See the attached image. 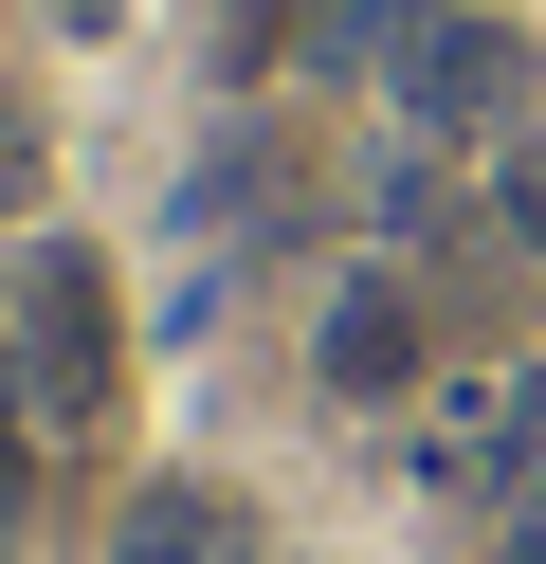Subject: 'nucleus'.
<instances>
[{"mask_svg": "<svg viewBox=\"0 0 546 564\" xmlns=\"http://www.w3.org/2000/svg\"><path fill=\"white\" fill-rule=\"evenodd\" d=\"M0 346H19V382H36V419H109V382H128V328H109V256L92 237H36L19 256V292H0Z\"/></svg>", "mask_w": 546, "mask_h": 564, "instance_id": "1", "label": "nucleus"}, {"mask_svg": "<svg viewBox=\"0 0 546 564\" xmlns=\"http://www.w3.org/2000/svg\"><path fill=\"white\" fill-rule=\"evenodd\" d=\"M310 365H328V401H400V382H419V292H400V273H346L328 328H310Z\"/></svg>", "mask_w": 546, "mask_h": 564, "instance_id": "2", "label": "nucleus"}, {"mask_svg": "<svg viewBox=\"0 0 546 564\" xmlns=\"http://www.w3.org/2000/svg\"><path fill=\"white\" fill-rule=\"evenodd\" d=\"M510 74H528V55H510L492 19H419V37H400V110H419V128H492Z\"/></svg>", "mask_w": 546, "mask_h": 564, "instance_id": "3", "label": "nucleus"}, {"mask_svg": "<svg viewBox=\"0 0 546 564\" xmlns=\"http://www.w3.org/2000/svg\"><path fill=\"white\" fill-rule=\"evenodd\" d=\"M109 564H237V510H218L201 474H146L128 528H109Z\"/></svg>", "mask_w": 546, "mask_h": 564, "instance_id": "4", "label": "nucleus"}, {"mask_svg": "<svg viewBox=\"0 0 546 564\" xmlns=\"http://www.w3.org/2000/svg\"><path fill=\"white\" fill-rule=\"evenodd\" d=\"M36 437H55V419H36V382H19V346H0V510H19V491H36Z\"/></svg>", "mask_w": 546, "mask_h": 564, "instance_id": "5", "label": "nucleus"}, {"mask_svg": "<svg viewBox=\"0 0 546 564\" xmlns=\"http://www.w3.org/2000/svg\"><path fill=\"white\" fill-rule=\"evenodd\" d=\"M492 219H510V237H528V256H546V147H510V183H492Z\"/></svg>", "mask_w": 546, "mask_h": 564, "instance_id": "6", "label": "nucleus"}, {"mask_svg": "<svg viewBox=\"0 0 546 564\" xmlns=\"http://www.w3.org/2000/svg\"><path fill=\"white\" fill-rule=\"evenodd\" d=\"M19 183H36V128H19V110H0V200H19Z\"/></svg>", "mask_w": 546, "mask_h": 564, "instance_id": "7", "label": "nucleus"}, {"mask_svg": "<svg viewBox=\"0 0 546 564\" xmlns=\"http://www.w3.org/2000/svg\"><path fill=\"white\" fill-rule=\"evenodd\" d=\"M237 564H255V546H237Z\"/></svg>", "mask_w": 546, "mask_h": 564, "instance_id": "8", "label": "nucleus"}]
</instances>
